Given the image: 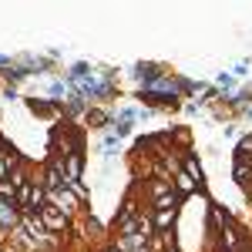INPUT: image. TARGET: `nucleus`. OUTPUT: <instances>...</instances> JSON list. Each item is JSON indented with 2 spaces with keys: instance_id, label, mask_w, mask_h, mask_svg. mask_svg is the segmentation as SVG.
<instances>
[{
  "instance_id": "f257e3e1",
  "label": "nucleus",
  "mask_w": 252,
  "mask_h": 252,
  "mask_svg": "<svg viewBox=\"0 0 252 252\" xmlns=\"http://www.w3.org/2000/svg\"><path fill=\"white\" fill-rule=\"evenodd\" d=\"M47 205H54L58 212H64L67 219H74V215H81V205H84V202H81L71 189H58V192H47Z\"/></svg>"
},
{
  "instance_id": "f03ea898",
  "label": "nucleus",
  "mask_w": 252,
  "mask_h": 252,
  "mask_svg": "<svg viewBox=\"0 0 252 252\" xmlns=\"http://www.w3.org/2000/svg\"><path fill=\"white\" fill-rule=\"evenodd\" d=\"M40 222L47 225V232L58 235V239H61V235H67V232H71V225H74V219H67L64 212H58L54 205H44V209H40Z\"/></svg>"
},
{
  "instance_id": "7ed1b4c3",
  "label": "nucleus",
  "mask_w": 252,
  "mask_h": 252,
  "mask_svg": "<svg viewBox=\"0 0 252 252\" xmlns=\"http://www.w3.org/2000/svg\"><path fill=\"white\" fill-rule=\"evenodd\" d=\"M242 242H246V235H242V229L232 222V225H225V229L212 239V252H239Z\"/></svg>"
},
{
  "instance_id": "20e7f679",
  "label": "nucleus",
  "mask_w": 252,
  "mask_h": 252,
  "mask_svg": "<svg viewBox=\"0 0 252 252\" xmlns=\"http://www.w3.org/2000/svg\"><path fill=\"white\" fill-rule=\"evenodd\" d=\"M20 222H24V212L17 209V202H7V198H0V229L14 232V229H20Z\"/></svg>"
},
{
  "instance_id": "39448f33",
  "label": "nucleus",
  "mask_w": 252,
  "mask_h": 252,
  "mask_svg": "<svg viewBox=\"0 0 252 252\" xmlns=\"http://www.w3.org/2000/svg\"><path fill=\"white\" fill-rule=\"evenodd\" d=\"M182 168L189 172V178H192L198 189H205V168H202L198 155H192V152H182Z\"/></svg>"
},
{
  "instance_id": "423d86ee",
  "label": "nucleus",
  "mask_w": 252,
  "mask_h": 252,
  "mask_svg": "<svg viewBox=\"0 0 252 252\" xmlns=\"http://www.w3.org/2000/svg\"><path fill=\"white\" fill-rule=\"evenodd\" d=\"M27 111L37 118H58L61 115V104L58 101H37V97H27Z\"/></svg>"
},
{
  "instance_id": "0eeeda50",
  "label": "nucleus",
  "mask_w": 252,
  "mask_h": 252,
  "mask_svg": "<svg viewBox=\"0 0 252 252\" xmlns=\"http://www.w3.org/2000/svg\"><path fill=\"white\" fill-rule=\"evenodd\" d=\"M175 185L172 178H148V185H145V195H148V202H155V198H165V195H172Z\"/></svg>"
},
{
  "instance_id": "6e6552de",
  "label": "nucleus",
  "mask_w": 252,
  "mask_h": 252,
  "mask_svg": "<svg viewBox=\"0 0 252 252\" xmlns=\"http://www.w3.org/2000/svg\"><path fill=\"white\" fill-rule=\"evenodd\" d=\"M61 111H64V121H67V118H81V115H88V111H91V104H88V101H84L81 94H71L67 101H64V104H61Z\"/></svg>"
},
{
  "instance_id": "1a4fd4ad",
  "label": "nucleus",
  "mask_w": 252,
  "mask_h": 252,
  "mask_svg": "<svg viewBox=\"0 0 252 252\" xmlns=\"http://www.w3.org/2000/svg\"><path fill=\"white\" fill-rule=\"evenodd\" d=\"M172 185H175V192L182 195V198H185V195H195V192H202V189L195 185L192 178H189V172H185V168H178V172L172 175Z\"/></svg>"
},
{
  "instance_id": "9d476101",
  "label": "nucleus",
  "mask_w": 252,
  "mask_h": 252,
  "mask_svg": "<svg viewBox=\"0 0 252 252\" xmlns=\"http://www.w3.org/2000/svg\"><path fill=\"white\" fill-rule=\"evenodd\" d=\"M81 168H84V158L81 155L64 158V178H67V185H71V182H81Z\"/></svg>"
},
{
  "instance_id": "9b49d317",
  "label": "nucleus",
  "mask_w": 252,
  "mask_h": 252,
  "mask_svg": "<svg viewBox=\"0 0 252 252\" xmlns=\"http://www.w3.org/2000/svg\"><path fill=\"white\" fill-rule=\"evenodd\" d=\"M232 178L242 185V189H246V192H252V165H246V161H235Z\"/></svg>"
},
{
  "instance_id": "f8f14e48",
  "label": "nucleus",
  "mask_w": 252,
  "mask_h": 252,
  "mask_svg": "<svg viewBox=\"0 0 252 252\" xmlns=\"http://www.w3.org/2000/svg\"><path fill=\"white\" fill-rule=\"evenodd\" d=\"M135 71H138V81H141L145 88H148V84H155L158 78H165V74H158V71H161L158 64H138Z\"/></svg>"
},
{
  "instance_id": "ddd939ff",
  "label": "nucleus",
  "mask_w": 252,
  "mask_h": 252,
  "mask_svg": "<svg viewBox=\"0 0 252 252\" xmlns=\"http://www.w3.org/2000/svg\"><path fill=\"white\" fill-rule=\"evenodd\" d=\"M88 121H91V128H111V125H115V115H108V111H101V108H94V104H91Z\"/></svg>"
},
{
  "instance_id": "4468645a",
  "label": "nucleus",
  "mask_w": 252,
  "mask_h": 252,
  "mask_svg": "<svg viewBox=\"0 0 252 252\" xmlns=\"http://www.w3.org/2000/svg\"><path fill=\"white\" fill-rule=\"evenodd\" d=\"M178 212H152V222H155V232H168L175 225Z\"/></svg>"
},
{
  "instance_id": "2eb2a0df",
  "label": "nucleus",
  "mask_w": 252,
  "mask_h": 252,
  "mask_svg": "<svg viewBox=\"0 0 252 252\" xmlns=\"http://www.w3.org/2000/svg\"><path fill=\"white\" fill-rule=\"evenodd\" d=\"M235 161H246V165H252V135H246L239 145H235Z\"/></svg>"
},
{
  "instance_id": "dca6fc26",
  "label": "nucleus",
  "mask_w": 252,
  "mask_h": 252,
  "mask_svg": "<svg viewBox=\"0 0 252 252\" xmlns=\"http://www.w3.org/2000/svg\"><path fill=\"white\" fill-rule=\"evenodd\" d=\"M84 229H88V239H94V242H101V235H104V225H101V222H97L94 215H84Z\"/></svg>"
},
{
  "instance_id": "f3484780",
  "label": "nucleus",
  "mask_w": 252,
  "mask_h": 252,
  "mask_svg": "<svg viewBox=\"0 0 252 252\" xmlns=\"http://www.w3.org/2000/svg\"><path fill=\"white\" fill-rule=\"evenodd\" d=\"M0 198L17 202V185H14V182H0Z\"/></svg>"
},
{
  "instance_id": "a211bd4d",
  "label": "nucleus",
  "mask_w": 252,
  "mask_h": 252,
  "mask_svg": "<svg viewBox=\"0 0 252 252\" xmlns=\"http://www.w3.org/2000/svg\"><path fill=\"white\" fill-rule=\"evenodd\" d=\"M131 128H135V125H121V121H115V125H111V135H115L118 141H121V138H128V135H131Z\"/></svg>"
},
{
  "instance_id": "6ab92c4d",
  "label": "nucleus",
  "mask_w": 252,
  "mask_h": 252,
  "mask_svg": "<svg viewBox=\"0 0 252 252\" xmlns=\"http://www.w3.org/2000/svg\"><path fill=\"white\" fill-rule=\"evenodd\" d=\"M67 189H71V192L78 195L81 202H88V198H91V192H88V185H84V182H71V185H67Z\"/></svg>"
},
{
  "instance_id": "aec40b11",
  "label": "nucleus",
  "mask_w": 252,
  "mask_h": 252,
  "mask_svg": "<svg viewBox=\"0 0 252 252\" xmlns=\"http://www.w3.org/2000/svg\"><path fill=\"white\" fill-rule=\"evenodd\" d=\"M215 81H219V88H222V91H232V88H235V74H219Z\"/></svg>"
},
{
  "instance_id": "412c9836",
  "label": "nucleus",
  "mask_w": 252,
  "mask_h": 252,
  "mask_svg": "<svg viewBox=\"0 0 252 252\" xmlns=\"http://www.w3.org/2000/svg\"><path fill=\"white\" fill-rule=\"evenodd\" d=\"M0 97H3V101H17V88H10V84H7V88L0 91Z\"/></svg>"
},
{
  "instance_id": "4be33fe9",
  "label": "nucleus",
  "mask_w": 252,
  "mask_h": 252,
  "mask_svg": "<svg viewBox=\"0 0 252 252\" xmlns=\"http://www.w3.org/2000/svg\"><path fill=\"white\" fill-rule=\"evenodd\" d=\"M239 252H252V239H246V242L239 246Z\"/></svg>"
},
{
  "instance_id": "5701e85b",
  "label": "nucleus",
  "mask_w": 252,
  "mask_h": 252,
  "mask_svg": "<svg viewBox=\"0 0 252 252\" xmlns=\"http://www.w3.org/2000/svg\"><path fill=\"white\" fill-rule=\"evenodd\" d=\"M246 115H249V118H252V108H246Z\"/></svg>"
},
{
  "instance_id": "b1692460",
  "label": "nucleus",
  "mask_w": 252,
  "mask_h": 252,
  "mask_svg": "<svg viewBox=\"0 0 252 252\" xmlns=\"http://www.w3.org/2000/svg\"><path fill=\"white\" fill-rule=\"evenodd\" d=\"M168 252H182V249H178V246H175V249H168Z\"/></svg>"
},
{
  "instance_id": "393cba45",
  "label": "nucleus",
  "mask_w": 252,
  "mask_h": 252,
  "mask_svg": "<svg viewBox=\"0 0 252 252\" xmlns=\"http://www.w3.org/2000/svg\"><path fill=\"white\" fill-rule=\"evenodd\" d=\"M249 195H252V192H249Z\"/></svg>"
}]
</instances>
